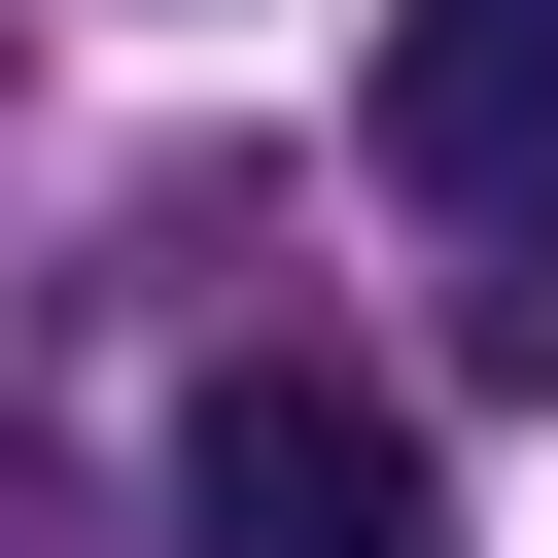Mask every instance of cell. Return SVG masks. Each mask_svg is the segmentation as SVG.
Returning a JSON list of instances; mask_svg holds the SVG:
<instances>
[{"mask_svg":"<svg viewBox=\"0 0 558 558\" xmlns=\"http://www.w3.org/2000/svg\"><path fill=\"white\" fill-rule=\"evenodd\" d=\"M384 209H418V244H488V279H453V349H488V384H558V0H384Z\"/></svg>","mask_w":558,"mask_h":558,"instance_id":"obj_1","label":"cell"},{"mask_svg":"<svg viewBox=\"0 0 558 558\" xmlns=\"http://www.w3.org/2000/svg\"><path fill=\"white\" fill-rule=\"evenodd\" d=\"M174 523H209V558H453L418 418L314 384V349H209V384H174Z\"/></svg>","mask_w":558,"mask_h":558,"instance_id":"obj_2","label":"cell"}]
</instances>
